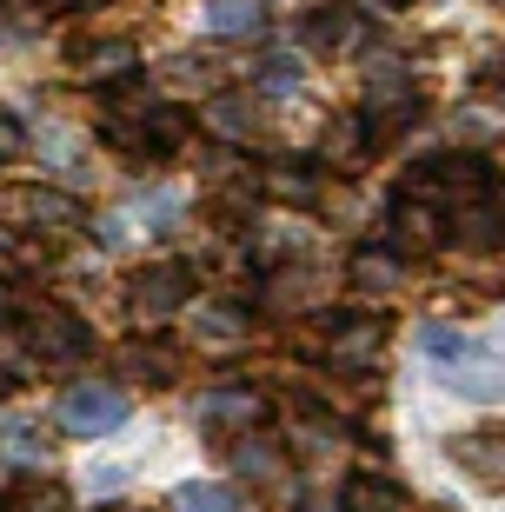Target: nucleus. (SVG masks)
Returning a JSON list of instances; mask_svg holds the SVG:
<instances>
[{"instance_id":"1","label":"nucleus","mask_w":505,"mask_h":512,"mask_svg":"<svg viewBox=\"0 0 505 512\" xmlns=\"http://www.w3.org/2000/svg\"><path fill=\"white\" fill-rule=\"evenodd\" d=\"M20 340H27V353H34L40 366H74V360H87V346H94L87 326H80L74 313H60V306H40Z\"/></svg>"},{"instance_id":"2","label":"nucleus","mask_w":505,"mask_h":512,"mask_svg":"<svg viewBox=\"0 0 505 512\" xmlns=\"http://www.w3.org/2000/svg\"><path fill=\"white\" fill-rule=\"evenodd\" d=\"M60 426L74 439H100V433H113V426H127V393L120 386H74V393L60 399Z\"/></svg>"},{"instance_id":"3","label":"nucleus","mask_w":505,"mask_h":512,"mask_svg":"<svg viewBox=\"0 0 505 512\" xmlns=\"http://www.w3.org/2000/svg\"><path fill=\"white\" fill-rule=\"evenodd\" d=\"M260 393L253 386H213V393H200V406H193V426H206V433H253L260 426Z\"/></svg>"},{"instance_id":"4","label":"nucleus","mask_w":505,"mask_h":512,"mask_svg":"<svg viewBox=\"0 0 505 512\" xmlns=\"http://www.w3.org/2000/svg\"><path fill=\"white\" fill-rule=\"evenodd\" d=\"M193 293L187 266H147L140 280H133V320H167V313H180Z\"/></svg>"},{"instance_id":"5","label":"nucleus","mask_w":505,"mask_h":512,"mask_svg":"<svg viewBox=\"0 0 505 512\" xmlns=\"http://www.w3.org/2000/svg\"><path fill=\"white\" fill-rule=\"evenodd\" d=\"M452 459H459L472 479L505 486V426H486V433H459V439H452Z\"/></svg>"},{"instance_id":"6","label":"nucleus","mask_w":505,"mask_h":512,"mask_svg":"<svg viewBox=\"0 0 505 512\" xmlns=\"http://www.w3.org/2000/svg\"><path fill=\"white\" fill-rule=\"evenodd\" d=\"M14 220L34 227V233H67V227H80V207L67 200V193H54V187H27L14 200Z\"/></svg>"},{"instance_id":"7","label":"nucleus","mask_w":505,"mask_h":512,"mask_svg":"<svg viewBox=\"0 0 505 512\" xmlns=\"http://www.w3.org/2000/svg\"><path fill=\"white\" fill-rule=\"evenodd\" d=\"M326 360L339 366V373H359V366L379 360V326L373 320H339L333 340H326Z\"/></svg>"},{"instance_id":"8","label":"nucleus","mask_w":505,"mask_h":512,"mask_svg":"<svg viewBox=\"0 0 505 512\" xmlns=\"http://www.w3.org/2000/svg\"><path fill=\"white\" fill-rule=\"evenodd\" d=\"M446 240L439 233V207L432 200H406V207L393 213V253H432Z\"/></svg>"},{"instance_id":"9","label":"nucleus","mask_w":505,"mask_h":512,"mask_svg":"<svg viewBox=\"0 0 505 512\" xmlns=\"http://www.w3.org/2000/svg\"><path fill=\"white\" fill-rule=\"evenodd\" d=\"M452 393H459V399H479V406L505 399V360H486V353L459 360V366H452Z\"/></svg>"},{"instance_id":"10","label":"nucleus","mask_w":505,"mask_h":512,"mask_svg":"<svg viewBox=\"0 0 505 512\" xmlns=\"http://www.w3.org/2000/svg\"><path fill=\"white\" fill-rule=\"evenodd\" d=\"M260 0H206L200 7V27L220 40H240V34H260Z\"/></svg>"},{"instance_id":"11","label":"nucleus","mask_w":505,"mask_h":512,"mask_svg":"<svg viewBox=\"0 0 505 512\" xmlns=\"http://www.w3.org/2000/svg\"><path fill=\"white\" fill-rule=\"evenodd\" d=\"M133 147H140V153H173V147H187V114H180V107H153V114H140V127H133Z\"/></svg>"},{"instance_id":"12","label":"nucleus","mask_w":505,"mask_h":512,"mask_svg":"<svg viewBox=\"0 0 505 512\" xmlns=\"http://www.w3.org/2000/svg\"><path fill=\"white\" fill-rule=\"evenodd\" d=\"M133 40H100V47H87V54H80V74L94 80V87H120V80L133 74Z\"/></svg>"},{"instance_id":"13","label":"nucleus","mask_w":505,"mask_h":512,"mask_svg":"<svg viewBox=\"0 0 505 512\" xmlns=\"http://www.w3.org/2000/svg\"><path fill=\"white\" fill-rule=\"evenodd\" d=\"M452 227H459V240H466L472 253H492V247H505V213H499V207H486V200H472V207H459V213H452Z\"/></svg>"},{"instance_id":"14","label":"nucleus","mask_w":505,"mask_h":512,"mask_svg":"<svg viewBox=\"0 0 505 512\" xmlns=\"http://www.w3.org/2000/svg\"><path fill=\"white\" fill-rule=\"evenodd\" d=\"M206 127L220 133V140H253V133H260V114H253V100L220 94V100H206Z\"/></svg>"},{"instance_id":"15","label":"nucleus","mask_w":505,"mask_h":512,"mask_svg":"<svg viewBox=\"0 0 505 512\" xmlns=\"http://www.w3.org/2000/svg\"><path fill=\"white\" fill-rule=\"evenodd\" d=\"M253 87H260L266 100L300 94V87H306V60H293V54H266L260 67H253Z\"/></svg>"},{"instance_id":"16","label":"nucleus","mask_w":505,"mask_h":512,"mask_svg":"<svg viewBox=\"0 0 505 512\" xmlns=\"http://www.w3.org/2000/svg\"><path fill=\"white\" fill-rule=\"evenodd\" d=\"M193 333H200L206 346H233L246 333V313H240V306H226V300H206L200 313H193Z\"/></svg>"},{"instance_id":"17","label":"nucleus","mask_w":505,"mask_h":512,"mask_svg":"<svg viewBox=\"0 0 505 512\" xmlns=\"http://www.w3.org/2000/svg\"><path fill=\"white\" fill-rule=\"evenodd\" d=\"M353 286L359 293H393L399 286V253H386V247L353 253Z\"/></svg>"},{"instance_id":"18","label":"nucleus","mask_w":505,"mask_h":512,"mask_svg":"<svg viewBox=\"0 0 505 512\" xmlns=\"http://www.w3.org/2000/svg\"><path fill=\"white\" fill-rule=\"evenodd\" d=\"M173 512H240V493L220 486V479H187L173 493Z\"/></svg>"},{"instance_id":"19","label":"nucleus","mask_w":505,"mask_h":512,"mask_svg":"<svg viewBox=\"0 0 505 512\" xmlns=\"http://www.w3.org/2000/svg\"><path fill=\"white\" fill-rule=\"evenodd\" d=\"M419 346H426V353L446 366V373H452L459 360H472V353H479V346H472L459 326H446V320H426V326H419Z\"/></svg>"},{"instance_id":"20","label":"nucleus","mask_w":505,"mask_h":512,"mask_svg":"<svg viewBox=\"0 0 505 512\" xmlns=\"http://www.w3.org/2000/svg\"><path fill=\"white\" fill-rule=\"evenodd\" d=\"M353 34H366V20L353 7H319L313 14V47H346Z\"/></svg>"},{"instance_id":"21","label":"nucleus","mask_w":505,"mask_h":512,"mask_svg":"<svg viewBox=\"0 0 505 512\" xmlns=\"http://www.w3.org/2000/svg\"><path fill=\"white\" fill-rule=\"evenodd\" d=\"M293 446H306V453H326V446H339V419H326L313 406V413L293 419Z\"/></svg>"},{"instance_id":"22","label":"nucleus","mask_w":505,"mask_h":512,"mask_svg":"<svg viewBox=\"0 0 505 512\" xmlns=\"http://www.w3.org/2000/svg\"><path fill=\"white\" fill-rule=\"evenodd\" d=\"M233 466H240L246 479H280V446H273V439H253V446H240V453H233Z\"/></svg>"},{"instance_id":"23","label":"nucleus","mask_w":505,"mask_h":512,"mask_svg":"<svg viewBox=\"0 0 505 512\" xmlns=\"http://www.w3.org/2000/svg\"><path fill=\"white\" fill-rule=\"evenodd\" d=\"M346 512H406V499H399L386 479H359L353 499H346Z\"/></svg>"},{"instance_id":"24","label":"nucleus","mask_w":505,"mask_h":512,"mask_svg":"<svg viewBox=\"0 0 505 512\" xmlns=\"http://www.w3.org/2000/svg\"><path fill=\"white\" fill-rule=\"evenodd\" d=\"M133 380H173V353L167 346H127V360H120Z\"/></svg>"},{"instance_id":"25","label":"nucleus","mask_w":505,"mask_h":512,"mask_svg":"<svg viewBox=\"0 0 505 512\" xmlns=\"http://www.w3.org/2000/svg\"><path fill=\"white\" fill-rule=\"evenodd\" d=\"M0 453L14 459V466H40V459H47V439H40L34 426H7V433H0Z\"/></svg>"},{"instance_id":"26","label":"nucleus","mask_w":505,"mask_h":512,"mask_svg":"<svg viewBox=\"0 0 505 512\" xmlns=\"http://www.w3.org/2000/svg\"><path fill=\"white\" fill-rule=\"evenodd\" d=\"M266 193H280V200H313V173L293 167V160H280V167L266 173Z\"/></svg>"},{"instance_id":"27","label":"nucleus","mask_w":505,"mask_h":512,"mask_svg":"<svg viewBox=\"0 0 505 512\" xmlns=\"http://www.w3.org/2000/svg\"><path fill=\"white\" fill-rule=\"evenodd\" d=\"M40 360L34 353H20V333H0V380H34Z\"/></svg>"},{"instance_id":"28","label":"nucleus","mask_w":505,"mask_h":512,"mask_svg":"<svg viewBox=\"0 0 505 512\" xmlns=\"http://www.w3.org/2000/svg\"><path fill=\"white\" fill-rule=\"evenodd\" d=\"M127 466H94V473H87V486H100V493H120V486H127Z\"/></svg>"},{"instance_id":"29","label":"nucleus","mask_w":505,"mask_h":512,"mask_svg":"<svg viewBox=\"0 0 505 512\" xmlns=\"http://www.w3.org/2000/svg\"><path fill=\"white\" fill-rule=\"evenodd\" d=\"M20 147H27V133L14 127V114H0V153H20Z\"/></svg>"},{"instance_id":"30","label":"nucleus","mask_w":505,"mask_h":512,"mask_svg":"<svg viewBox=\"0 0 505 512\" xmlns=\"http://www.w3.org/2000/svg\"><path fill=\"white\" fill-rule=\"evenodd\" d=\"M293 512H339V499H333V493H306Z\"/></svg>"},{"instance_id":"31","label":"nucleus","mask_w":505,"mask_h":512,"mask_svg":"<svg viewBox=\"0 0 505 512\" xmlns=\"http://www.w3.org/2000/svg\"><path fill=\"white\" fill-rule=\"evenodd\" d=\"M0 512H34V506H27V499H0Z\"/></svg>"},{"instance_id":"32","label":"nucleus","mask_w":505,"mask_h":512,"mask_svg":"<svg viewBox=\"0 0 505 512\" xmlns=\"http://www.w3.org/2000/svg\"><path fill=\"white\" fill-rule=\"evenodd\" d=\"M0 7H40V0H0Z\"/></svg>"},{"instance_id":"33","label":"nucleus","mask_w":505,"mask_h":512,"mask_svg":"<svg viewBox=\"0 0 505 512\" xmlns=\"http://www.w3.org/2000/svg\"><path fill=\"white\" fill-rule=\"evenodd\" d=\"M0 313H7V293H0Z\"/></svg>"}]
</instances>
